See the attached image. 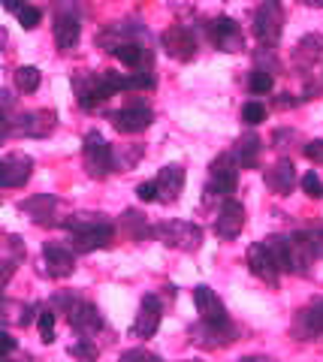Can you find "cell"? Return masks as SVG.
Wrapping results in <instances>:
<instances>
[{
  "mask_svg": "<svg viewBox=\"0 0 323 362\" xmlns=\"http://www.w3.org/2000/svg\"><path fill=\"white\" fill-rule=\"evenodd\" d=\"M61 226L70 230L76 254H94L115 242V223L106 214H97V211H82V214H73V218H64Z\"/></svg>",
  "mask_w": 323,
  "mask_h": 362,
  "instance_id": "1",
  "label": "cell"
},
{
  "mask_svg": "<svg viewBox=\"0 0 323 362\" xmlns=\"http://www.w3.org/2000/svg\"><path fill=\"white\" fill-rule=\"evenodd\" d=\"M239 185V163H236V154L224 151L218 154L209 166V185H206V206H211L215 199H230V194L236 190Z\"/></svg>",
  "mask_w": 323,
  "mask_h": 362,
  "instance_id": "2",
  "label": "cell"
},
{
  "mask_svg": "<svg viewBox=\"0 0 323 362\" xmlns=\"http://www.w3.org/2000/svg\"><path fill=\"white\" fill-rule=\"evenodd\" d=\"M54 42L61 52H73L82 37V6L79 0H54Z\"/></svg>",
  "mask_w": 323,
  "mask_h": 362,
  "instance_id": "3",
  "label": "cell"
},
{
  "mask_svg": "<svg viewBox=\"0 0 323 362\" xmlns=\"http://www.w3.org/2000/svg\"><path fill=\"white\" fill-rule=\"evenodd\" d=\"M82 160L91 178H106L115 173V151L100 130H88L82 139Z\"/></svg>",
  "mask_w": 323,
  "mask_h": 362,
  "instance_id": "4",
  "label": "cell"
},
{
  "mask_svg": "<svg viewBox=\"0 0 323 362\" xmlns=\"http://www.w3.org/2000/svg\"><path fill=\"white\" fill-rule=\"evenodd\" d=\"M151 235L166 247H175V251H196L203 245V226L191 221H163L151 226Z\"/></svg>",
  "mask_w": 323,
  "mask_h": 362,
  "instance_id": "5",
  "label": "cell"
},
{
  "mask_svg": "<svg viewBox=\"0 0 323 362\" xmlns=\"http://www.w3.org/2000/svg\"><path fill=\"white\" fill-rule=\"evenodd\" d=\"M187 338L199 350H221V347L236 344L239 329L233 326V320H199L196 326L187 329Z\"/></svg>",
  "mask_w": 323,
  "mask_h": 362,
  "instance_id": "6",
  "label": "cell"
},
{
  "mask_svg": "<svg viewBox=\"0 0 323 362\" xmlns=\"http://www.w3.org/2000/svg\"><path fill=\"white\" fill-rule=\"evenodd\" d=\"M254 37L260 45H278L284 33V6L281 0H263L254 13Z\"/></svg>",
  "mask_w": 323,
  "mask_h": 362,
  "instance_id": "7",
  "label": "cell"
},
{
  "mask_svg": "<svg viewBox=\"0 0 323 362\" xmlns=\"http://www.w3.org/2000/svg\"><path fill=\"white\" fill-rule=\"evenodd\" d=\"M58 127V115L52 109H33L21 112L18 118H13V133L25 136V139H46Z\"/></svg>",
  "mask_w": 323,
  "mask_h": 362,
  "instance_id": "8",
  "label": "cell"
},
{
  "mask_svg": "<svg viewBox=\"0 0 323 362\" xmlns=\"http://www.w3.org/2000/svg\"><path fill=\"white\" fill-rule=\"evenodd\" d=\"M66 320H70V326L76 332H79L82 338H91V335H97L100 329H103V314H100V308L94 302H88V299H79L76 296L70 305H66Z\"/></svg>",
  "mask_w": 323,
  "mask_h": 362,
  "instance_id": "9",
  "label": "cell"
},
{
  "mask_svg": "<svg viewBox=\"0 0 323 362\" xmlns=\"http://www.w3.org/2000/svg\"><path fill=\"white\" fill-rule=\"evenodd\" d=\"M245 263H248V269H251L254 278H260L263 284H269L272 290L281 284V275H284V272L278 269L275 257H272V251H269V245H266V242L251 245V247H248V257H245Z\"/></svg>",
  "mask_w": 323,
  "mask_h": 362,
  "instance_id": "10",
  "label": "cell"
},
{
  "mask_svg": "<svg viewBox=\"0 0 323 362\" xmlns=\"http://www.w3.org/2000/svg\"><path fill=\"white\" fill-rule=\"evenodd\" d=\"M290 335L296 341H317L323 335V299H311L305 308L296 311Z\"/></svg>",
  "mask_w": 323,
  "mask_h": 362,
  "instance_id": "11",
  "label": "cell"
},
{
  "mask_svg": "<svg viewBox=\"0 0 323 362\" xmlns=\"http://www.w3.org/2000/svg\"><path fill=\"white\" fill-rule=\"evenodd\" d=\"M109 121H112V127H115L118 133L133 136V133H142V130L151 127V124H154V112H151V106H146V103H130V106H124V109L109 112Z\"/></svg>",
  "mask_w": 323,
  "mask_h": 362,
  "instance_id": "12",
  "label": "cell"
},
{
  "mask_svg": "<svg viewBox=\"0 0 323 362\" xmlns=\"http://www.w3.org/2000/svg\"><path fill=\"white\" fill-rule=\"evenodd\" d=\"M160 45H163V52L170 54V58H175V61H191L196 54V49H199L196 33L187 25H170L160 33Z\"/></svg>",
  "mask_w": 323,
  "mask_h": 362,
  "instance_id": "13",
  "label": "cell"
},
{
  "mask_svg": "<svg viewBox=\"0 0 323 362\" xmlns=\"http://www.w3.org/2000/svg\"><path fill=\"white\" fill-rule=\"evenodd\" d=\"M33 175V157L25 151H13L0 160V187H25Z\"/></svg>",
  "mask_w": 323,
  "mask_h": 362,
  "instance_id": "14",
  "label": "cell"
},
{
  "mask_svg": "<svg viewBox=\"0 0 323 362\" xmlns=\"http://www.w3.org/2000/svg\"><path fill=\"white\" fill-rule=\"evenodd\" d=\"M133 40H142V42L148 40V30L139 21H112V25H106L97 33V45L103 52H112L121 42H133Z\"/></svg>",
  "mask_w": 323,
  "mask_h": 362,
  "instance_id": "15",
  "label": "cell"
},
{
  "mask_svg": "<svg viewBox=\"0 0 323 362\" xmlns=\"http://www.w3.org/2000/svg\"><path fill=\"white\" fill-rule=\"evenodd\" d=\"M245 230V206L236 199H224L215 218V235L224 242H236Z\"/></svg>",
  "mask_w": 323,
  "mask_h": 362,
  "instance_id": "16",
  "label": "cell"
},
{
  "mask_svg": "<svg viewBox=\"0 0 323 362\" xmlns=\"http://www.w3.org/2000/svg\"><path fill=\"white\" fill-rule=\"evenodd\" d=\"M160 320H163V305L154 293H148V296H142V302H139V311H136V320L130 326V335L133 338H151L160 329Z\"/></svg>",
  "mask_w": 323,
  "mask_h": 362,
  "instance_id": "17",
  "label": "cell"
},
{
  "mask_svg": "<svg viewBox=\"0 0 323 362\" xmlns=\"http://www.w3.org/2000/svg\"><path fill=\"white\" fill-rule=\"evenodd\" d=\"M209 40H211L215 49L230 52V54L245 49V33H242V28L230 16H218L215 21H211V25H209Z\"/></svg>",
  "mask_w": 323,
  "mask_h": 362,
  "instance_id": "18",
  "label": "cell"
},
{
  "mask_svg": "<svg viewBox=\"0 0 323 362\" xmlns=\"http://www.w3.org/2000/svg\"><path fill=\"white\" fill-rule=\"evenodd\" d=\"M42 266H46L49 278H70L76 272V251L58 242H46L42 245Z\"/></svg>",
  "mask_w": 323,
  "mask_h": 362,
  "instance_id": "19",
  "label": "cell"
},
{
  "mask_svg": "<svg viewBox=\"0 0 323 362\" xmlns=\"http://www.w3.org/2000/svg\"><path fill=\"white\" fill-rule=\"evenodd\" d=\"M287 254H290V275H308L317 259L311 239H308V230L287 235Z\"/></svg>",
  "mask_w": 323,
  "mask_h": 362,
  "instance_id": "20",
  "label": "cell"
},
{
  "mask_svg": "<svg viewBox=\"0 0 323 362\" xmlns=\"http://www.w3.org/2000/svg\"><path fill=\"white\" fill-rule=\"evenodd\" d=\"M18 209L25 211L33 223H40V226H52V223H58L54 218H58L61 199L54 197V194H37V197H30V199H21V202H18Z\"/></svg>",
  "mask_w": 323,
  "mask_h": 362,
  "instance_id": "21",
  "label": "cell"
},
{
  "mask_svg": "<svg viewBox=\"0 0 323 362\" xmlns=\"http://www.w3.org/2000/svg\"><path fill=\"white\" fill-rule=\"evenodd\" d=\"M184 181H187V173H184V166H178V163H170V166H163L160 169V175L154 178V185H158V202H178L184 194Z\"/></svg>",
  "mask_w": 323,
  "mask_h": 362,
  "instance_id": "22",
  "label": "cell"
},
{
  "mask_svg": "<svg viewBox=\"0 0 323 362\" xmlns=\"http://www.w3.org/2000/svg\"><path fill=\"white\" fill-rule=\"evenodd\" d=\"M263 181H266V187H269L275 197H287L296 187V166H293V160L281 157L275 166H269L263 173Z\"/></svg>",
  "mask_w": 323,
  "mask_h": 362,
  "instance_id": "23",
  "label": "cell"
},
{
  "mask_svg": "<svg viewBox=\"0 0 323 362\" xmlns=\"http://www.w3.org/2000/svg\"><path fill=\"white\" fill-rule=\"evenodd\" d=\"M194 302H196V311H199V320H230V314L224 308V302L209 284H199L194 287Z\"/></svg>",
  "mask_w": 323,
  "mask_h": 362,
  "instance_id": "24",
  "label": "cell"
},
{
  "mask_svg": "<svg viewBox=\"0 0 323 362\" xmlns=\"http://www.w3.org/2000/svg\"><path fill=\"white\" fill-rule=\"evenodd\" d=\"M320 54H323V33H305L293 49V64L299 70H311L320 61Z\"/></svg>",
  "mask_w": 323,
  "mask_h": 362,
  "instance_id": "25",
  "label": "cell"
},
{
  "mask_svg": "<svg viewBox=\"0 0 323 362\" xmlns=\"http://www.w3.org/2000/svg\"><path fill=\"white\" fill-rule=\"evenodd\" d=\"M260 151H263V142H260V136H257V133H245V136H239L236 148H233L239 169H257V166H260Z\"/></svg>",
  "mask_w": 323,
  "mask_h": 362,
  "instance_id": "26",
  "label": "cell"
},
{
  "mask_svg": "<svg viewBox=\"0 0 323 362\" xmlns=\"http://www.w3.org/2000/svg\"><path fill=\"white\" fill-rule=\"evenodd\" d=\"M121 226H124V233L130 235L133 242L151 239V226H148V221H146V214L136 211V209H127L124 214H121Z\"/></svg>",
  "mask_w": 323,
  "mask_h": 362,
  "instance_id": "27",
  "label": "cell"
},
{
  "mask_svg": "<svg viewBox=\"0 0 323 362\" xmlns=\"http://www.w3.org/2000/svg\"><path fill=\"white\" fill-rule=\"evenodd\" d=\"M40 82H42V76L37 66H18L16 70V88L21 94H33V90L40 88Z\"/></svg>",
  "mask_w": 323,
  "mask_h": 362,
  "instance_id": "28",
  "label": "cell"
},
{
  "mask_svg": "<svg viewBox=\"0 0 323 362\" xmlns=\"http://www.w3.org/2000/svg\"><path fill=\"white\" fill-rule=\"evenodd\" d=\"M269 245V251L275 257V263L281 272H290V254H287V235H269V239H263Z\"/></svg>",
  "mask_w": 323,
  "mask_h": 362,
  "instance_id": "29",
  "label": "cell"
},
{
  "mask_svg": "<svg viewBox=\"0 0 323 362\" xmlns=\"http://www.w3.org/2000/svg\"><path fill=\"white\" fill-rule=\"evenodd\" d=\"M37 326H40V338L46 344L54 341V311L52 308H40L37 311Z\"/></svg>",
  "mask_w": 323,
  "mask_h": 362,
  "instance_id": "30",
  "label": "cell"
},
{
  "mask_svg": "<svg viewBox=\"0 0 323 362\" xmlns=\"http://www.w3.org/2000/svg\"><path fill=\"white\" fill-rule=\"evenodd\" d=\"M254 70H263V73H278V58H275V52H272V45H260V52L254 54Z\"/></svg>",
  "mask_w": 323,
  "mask_h": 362,
  "instance_id": "31",
  "label": "cell"
},
{
  "mask_svg": "<svg viewBox=\"0 0 323 362\" xmlns=\"http://www.w3.org/2000/svg\"><path fill=\"white\" fill-rule=\"evenodd\" d=\"M272 85H275V76H272V73H263V70H254L251 78H248L251 94H257V97H260V94H269Z\"/></svg>",
  "mask_w": 323,
  "mask_h": 362,
  "instance_id": "32",
  "label": "cell"
},
{
  "mask_svg": "<svg viewBox=\"0 0 323 362\" xmlns=\"http://www.w3.org/2000/svg\"><path fill=\"white\" fill-rule=\"evenodd\" d=\"M70 356L82 359V362H94V359L100 356V350H97V344L91 341V338H79V341L70 347Z\"/></svg>",
  "mask_w": 323,
  "mask_h": 362,
  "instance_id": "33",
  "label": "cell"
},
{
  "mask_svg": "<svg viewBox=\"0 0 323 362\" xmlns=\"http://www.w3.org/2000/svg\"><path fill=\"white\" fill-rule=\"evenodd\" d=\"M242 121L248 124V127H257V124H263L266 121V106L263 103H245V109H242Z\"/></svg>",
  "mask_w": 323,
  "mask_h": 362,
  "instance_id": "34",
  "label": "cell"
},
{
  "mask_svg": "<svg viewBox=\"0 0 323 362\" xmlns=\"http://www.w3.org/2000/svg\"><path fill=\"white\" fill-rule=\"evenodd\" d=\"M16 16H18V25H21V28H25V30H33V28L40 25V18H42V9H40V6H28V4H25Z\"/></svg>",
  "mask_w": 323,
  "mask_h": 362,
  "instance_id": "35",
  "label": "cell"
},
{
  "mask_svg": "<svg viewBox=\"0 0 323 362\" xmlns=\"http://www.w3.org/2000/svg\"><path fill=\"white\" fill-rule=\"evenodd\" d=\"M121 362H163L158 354H151L146 347H130L121 354Z\"/></svg>",
  "mask_w": 323,
  "mask_h": 362,
  "instance_id": "36",
  "label": "cell"
},
{
  "mask_svg": "<svg viewBox=\"0 0 323 362\" xmlns=\"http://www.w3.org/2000/svg\"><path fill=\"white\" fill-rule=\"evenodd\" d=\"M299 185H303V190H305V194H308L311 199H323V181H320V175H317V173H305Z\"/></svg>",
  "mask_w": 323,
  "mask_h": 362,
  "instance_id": "37",
  "label": "cell"
},
{
  "mask_svg": "<svg viewBox=\"0 0 323 362\" xmlns=\"http://www.w3.org/2000/svg\"><path fill=\"white\" fill-rule=\"evenodd\" d=\"M290 142H299V133L296 130H275L272 133V145L278 151H287L290 148Z\"/></svg>",
  "mask_w": 323,
  "mask_h": 362,
  "instance_id": "38",
  "label": "cell"
},
{
  "mask_svg": "<svg viewBox=\"0 0 323 362\" xmlns=\"http://www.w3.org/2000/svg\"><path fill=\"white\" fill-rule=\"evenodd\" d=\"M16 269H18V259H0V293H4V287L13 281Z\"/></svg>",
  "mask_w": 323,
  "mask_h": 362,
  "instance_id": "39",
  "label": "cell"
},
{
  "mask_svg": "<svg viewBox=\"0 0 323 362\" xmlns=\"http://www.w3.org/2000/svg\"><path fill=\"white\" fill-rule=\"evenodd\" d=\"M305 157L311 163H323V139H311V142H305Z\"/></svg>",
  "mask_w": 323,
  "mask_h": 362,
  "instance_id": "40",
  "label": "cell"
},
{
  "mask_svg": "<svg viewBox=\"0 0 323 362\" xmlns=\"http://www.w3.org/2000/svg\"><path fill=\"white\" fill-rule=\"evenodd\" d=\"M136 197L142 202H158V185H154V181H142L136 187Z\"/></svg>",
  "mask_w": 323,
  "mask_h": 362,
  "instance_id": "41",
  "label": "cell"
},
{
  "mask_svg": "<svg viewBox=\"0 0 323 362\" xmlns=\"http://www.w3.org/2000/svg\"><path fill=\"white\" fill-rule=\"evenodd\" d=\"M9 136H13V118H9L6 112L0 109V145H4V142L9 139Z\"/></svg>",
  "mask_w": 323,
  "mask_h": 362,
  "instance_id": "42",
  "label": "cell"
},
{
  "mask_svg": "<svg viewBox=\"0 0 323 362\" xmlns=\"http://www.w3.org/2000/svg\"><path fill=\"white\" fill-rule=\"evenodd\" d=\"M16 350H18V341L9 332L0 329V354H16Z\"/></svg>",
  "mask_w": 323,
  "mask_h": 362,
  "instance_id": "43",
  "label": "cell"
},
{
  "mask_svg": "<svg viewBox=\"0 0 323 362\" xmlns=\"http://www.w3.org/2000/svg\"><path fill=\"white\" fill-rule=\"evenodd\" d=\"M308 239H311V247H315V257L323 259V230H308Z\"/></svg>",
  "mask_w": 323,
  "mask_h": 362,
  "instance_id": "44",
  "label": "cell"
},
{
  "mask_svg": "<svg viewBox=\"0 0 323 362\" xmlns=\"http://www.w3.org/2000/svg\"><path fill=\"white\" fill-rule=\"evenodd\" d=\"M296 103H299V100L293 94H281V97H278V106H281V109H293Z\"/></svg>",
  "mask_w": 323,
  "mask_h": 362,
  "instance_id": "45",
  "label": "cell"
},
{
  "mask_svg": "<svg viewBox=\"0 0 323 362\" xmlns=\"http://www.w3.org/2000/svg\"><path fill=\"white\" fill-rule=\"evenodd\" d=\"M0 4H4L6 13H18V9L25 6V0H0Z\"/></svg>",
  "mask_w": 323,
  "mask_h": 362,
  "instance_id": "46",
  "label": "cell"
},
{
  "mask_svg": "<svg viewBox=\"0 0 323 362\" xmlns=\"http://www.w3.org/2000/svg\"><path fill=\"white\" fill-rule=\"evenodd\" d=\"M239 362H275L272 356H245V359H239Z\"/></svg>",
  "mask_w": 323,
  "mask_h": 362,
  "instance_id": "47",
  "label": "cell"
},
{
  "mask_svg": "<svg viewBox=\"0 0 323 362\" xmlns=\"http://www.w3.org/2000/svg\"><path fill=\"white\" fill-rule=\"evenodd\" d=\"M6 42H9V33H6L4 28H0V52H4V49H6Z\"/></svg>",
  "mask_w": 323,
  "mask_h": 362,
  "instance_id": "48",
  "label": "cell"
},
{
  "mask_svg": "<svg viewBox=\"0 0 323 362\" xmlns=\"http://www.w3.org/2000/svg\"><path fill=\"white\" fill-rule=\"evenodd\" d=\"M0 362H18V359H13V354H0Z\"/></svg>",
  "mask_w": 323,
  "mask_h": 362,
  "instance_id": "49",
  "label": "cell"
},
{
  "mask_svg": "<svg viewBox=\"0 0 323 362\" xmlns=\"http://www.w3.org/2000/svg\"><path fill=\"white\" fill-rule=\"evenodd\" d=\"M303 4H308V6H323V0H303Z\"/></svg>",
  "mask_w": 323,
  "mask_h": 362,
  "instance_id": "50",
  "label": "cell"
},
{
  "mask_svg": "<svg viewBox=\"0 0 323 362\" xmlns=\"http://www.w3.org/2000/svg\"><path fill=\"white\" fill-rule=\"evenodd\" d=\"M182 362H194V359H182Z\"/></svg>",
  "mask_w": 323,
  "mask_h": 362,
  "instance_id": "51",
  "label": "cell"
}]
</instances>
